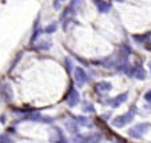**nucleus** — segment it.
Here are the masks:
<instances>
[{
    "label": "nucleus",
    "mask_w": 151,
    "mask_h": 143,
    "mask_svg": "<svg viewBox=\"0 0 151 143\" xmlns=\"http://www.w3.org/2000/svg\"><path fill=\"white\" fill-rule=\"evenodd\" d=\"M94 3L96 4L98 9H99L100 12H109L110 8H111V6H110L109 3L103 1V0H94Z\"/></svg>",
    "instance_id": "6"
},
{
    "label": "nucleus",
    "mask_w": 151,
    "mask_h": 143,
    "mask_svg": "<svg viewBox=\"0 0 151 143\" xmlns=\"http://www.w3.org/2000/svg\"><path fill=\"white\" fill-rule=\"evenodd\" d=\"M148 127H150V124L148 123H140V124H137L135 127H132L130 131H128V134L131 135L132 138H142L143 135L146 134V131L148 130Z\"/></svg>",
    "instance_id": "2"
},
{
    "label": "nucleus",
    "mask_w": 151,
    "mask_h": 143,
    "mask_svg": "<svg viewBox=\"0 0 151 143\" xmlns=\"http://www.w3.org/2000/svg\"><path fill=\"white\" fill-rule=\"evenodd\" d=\"M134 116H135V110L132 109V110H130L127 114L120 115V116L115 118V119L112 120V124L116 126V127H123V126H126V124L130 123V122L134 119Z\"/></svg>",
    "instance_id": "1"
},
{
    "label": "nucleus",
    "mask_w": 151,
    "mask_h": 143,
    "mask_svg": "<svg viewBox=\"0 0 151 143\" xmlns=\"http://www.w3.org/2000/svg\"><path fill=\"white\" fill-rule=\"evenodd\" d=\"M64 1H66V0H54V7L56 9H59L60 7L63 6V3H64Z\"/></svg>",
    "instance_id": "8"
},
{
    "label": "nucleus",
    "mask_w": 151,
    "mask_h": 143,
    "mask_svg": "<svg viewBox=\"0 0 151 143\" xmlns=\"http://www.w3.org/2000/svg\"><path fill=\"white\" fill-rule=\"evenodd\" d=\"M74 76H75V80H76L79 84H84V83H87V80H88V76L86 74V71L79 68V67L74 71Z\"/></svg>",
    "instance_id": "3"
},
{
    "label": "nucleus",
    "mask_w": 151,
    "mask_h": 143,
    "mask_svg": "<svg viewBox=\"0 0 151 143\" xmlns=\"http://www.w3.org/2000/svg\"><path fill=\"white\" fill-rule=\"evenodd\" d=\"M1 143H14V142H12V139H11V138L3 137V138H1Z\"/></svg>",
    "instance_id": "9"
},
{
    "label": "nucleus",
    "mask_w": 151,
    "mask_h": 143,
    "mask_svg": "<svg viewBox=\"0 0 151 143\" xmlns=\"http://www.w3.org/2000/svg\"><path fill=\"white\" fill-rule=\"evenodd\" d=\"M95 90H96L99 94H106V92H109L111 90V83L109 82H100L95 86Z\"/></svg>",
    "instance_id": "5"
},
{
    "label": "nucleus",
    "mask_w": 151,
    "mask_h": 143,
    "mask_svg": "<svg viewBox=\"0 0 151 143\" xmlns=\"http://www.w3.org/2000/svg\"><path fill=\"white\" fill-rule=\"evenodd\" d=\"M145 98H146L147 100H151V91H148L147 94H146V96H145Z\"/></svg>",
    "instance_id": "10"
},
{
    "label": "nucleus",
    "mask_w": 151,
    "mask_h": 143,
    "mask_svg": "<svg viewBox=\"0 0 151 143\" xmlns=\"http://www.w3.org/2000/svg\"><path fill=\"white\" fill-rule=\"evenodd\" d=\"M126 99H127V94H122V95H119V96H116L115 99H112V100H111V106H112V107H118V106H120V104H122Z\"/></svg>",
    "instance_id": "7"
},
{
    "label": "nucleus",
    "mask_w": 151,
    "mask_h": 143,
    "mask_svg": "<svg viewBox=\"0 0 151 143\" xmlns=\"http://www.w3.org/2000/svg\"><path fill=\"white\" fill-rule=\"evenodd\" d=\"M78 102H79V94L72 88L71 91H70L68 96H67V103H68L70 106H76Z\"/></svg>",
    "instance_id": "4"
}]
</instances>
